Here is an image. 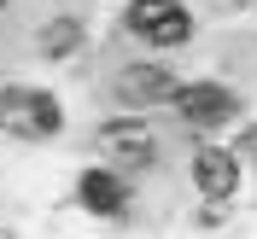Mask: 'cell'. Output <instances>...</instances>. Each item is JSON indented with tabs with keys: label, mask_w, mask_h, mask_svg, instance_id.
Here are the masks:
<instances>
[{
	"label": "cell",
	"mask_w": 257,
	"mask_h": 239,
	"mask_svg": "<svg viewBox=\"0 0 257 239\" xmlns=\"http://www.w3.org/2000/svg\"><path fill=\"white\" fill-rule=\"evenodd\" d=\"M128 30L146 35V41H158V47H181L193 35V24H187V6L181 0H135L128 6Z\"/></svg>",
	"instance_id": "6da1fadb"
},
{
	"label": "cell",
	"mask_w": 257,
	"mask_h": 239,
	"mask_svg": "<svg viewBox=\"0 0 257 239\" xmlns=\"http://www.w3.org/2000/svg\"><path fill=\"white\" fill-rule=\"evenodd\" d=\"M176 105L187 123H228L234 117V99L222 94V88H210V82H199V88H176Z\"/></svg>",
	"instance_id": "3957f363"
},
{
	"label": "cell",
	"mask_w": 257,
	"mask_h": 239,
	"mask_svg": "<svg viewBox=\"0 0 257 239\" xmlns=\"http://www.w3.org/2000/svg\"><path fill=\"white\" fill-rule=\"evenodd\" d=\"M0 6H6V0H0Z\"/></svg>",
	"instance_id": "8992f818"
},
{
	"label": "cell",
	"mask_w": 257,
	"mask_h": 239,
	"mask_svg": "<svg viewBox=\"0 0 257 239\" xmlns=\"http://www.w3.org/2000/svg\"><path fill=\"white\" fill-rule=\"evenodd\" d=\"M193 175H199L205 198H234L240 163H234V152H222V146H205V152H193Z\"/></svg>",
	"instance_id": "7a4b0ae2"
},
{
	"label": "cell",
	"mask_w": 257,
	"mask_h": 239,
	"mask_svg": "<svg viewBox=\"0 0 257 239\" xmlns=\"http://www.w3.org/2000/svg\"><path fill=\"white\" fill-rule=\"evenodd\" d=\"M82 204L99 210V216H117V210H123V181L105 175V169H88V175H82Z\"/></svg>",
	"instance_id": "5b68a950"
},
{
	"label": "cell",
	"mask_w": 257,
	"mask_h": 239,
	"mask_svg": "<svg viewBox=\"0 0 257 239\" xmlns=\"http://www.w3.org/2000/svg\"><path fill=\"white\" fill-rule=\"evenodd\" d=\"M117 88H123V99H176V82L164 64H135V70H123Z\"/></svg>",
	"instance_id": "277c9868"
}]
</instances>
